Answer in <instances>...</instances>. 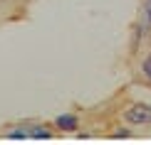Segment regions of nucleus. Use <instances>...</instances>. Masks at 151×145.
Wrapping results in <instances>:
<instances>
[{
    "mask_svg": "<svg viewBox=\"0 0 151 145\" xmlns=\"http://www.w3.org/2000/svg\"><path fill=\"white\" fill-rule=\"evenodd\" d=\"M122 121L129 125H151V106L146 103H131L122 111Z\"/></svg>",
    "mask_w": 151,
    "mask_h": 145,
    "instance_id": "f257e3e1",
    "label": "nucleus"
},
{
    "mask_svg": "<svg viewBox=\"0 0 151 145\" xmlns=\"http://www.w3.org/2000/svg\"><path fill=\"white\" fill-rule=\"evenodd\" d=\"M55 125H57L60 130H65V133H74V130L79 128V118L74 116V113H65V116L55 118Z\"/></svg>",
    "mask_w": 151,
    "mask_h": 145,
    "instance_id": "f03ea898",
    "label": "nucleus"
},
{
    "mask_svg": "<svg viewBox=\"0 0 151 145\" xmlns=\"http://www.w3.org/2000/svg\"><path fill=\"white\" fill-rule=\"evenodd\" d=\"M22 125H25L27 138H35V140H40V138H52V130H50L45 123H22Z\"/></svg>",
    "mask_w": 151,
    "mask_h": 145,
    "instance_id": "7ed1b4c3",
    "label": "nucleus"
},
{
    "mask_svg": "<svg viewBox=\"0 0 151 145\" xmlns=\"http://www.w3.org/2000/svg\"><path fill=\"white\" fill-rule=\"evenodd\" d=\"M151 30V0H141V15H139V32L144 35Z\"/></svg>",
    "mask_w": 151,
    "mask_h": 145,
    "instance_id": "20e7f679",
    "label": "nucleus"
},
{
    "mask_svg": "<svg viewBox=\"0 0 151 145\" xmlns=\"http://www.w3.org/2000/svg\"><path fill=\"white\" fill-rule=\"evenodd\" d=\"M149 81H151V74H149Z\"/></svg>",
    "mask_w": 151,
    "mask_h": 145,
    "instance_id": "39448f33",
    "label": "nucleus"
}]
</instances>
